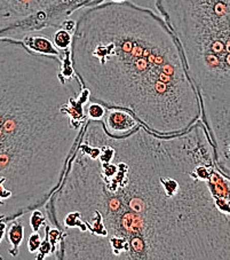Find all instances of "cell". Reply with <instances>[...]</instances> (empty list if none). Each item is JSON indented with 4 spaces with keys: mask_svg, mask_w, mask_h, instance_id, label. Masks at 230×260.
<instances>
[{
    "mask_svg": "<svg viewBox=\"0 0 230 260\" xmlns=\"http://www.w3.org/2000/svg\"><path fill=\"white\" fill-rule=\"evenodd\" d=\"M21 42L23 43L24 46L30 49L31 52L38 53V54L44 55H53L57 57H62L64 52H60L54 46L52 39L47 38L45 35H36V32L28 34L21 38Z\"/></svg>",
    "mask_w": 230,
    "mask_h": 260,
    "instance_id": "cell-7",
    "label": "cell"
},
{
    "mask_svg": "<svg viewBox=\"0 0 230 260\" xmlns=\"http://www.w3.org/2000/svg\"><path fill=\"white\" fill-rule=\"evenodd\" d=\"M6 230H7V223L3 220V217L0 216V243H2L4 237H5ZM0 260H4L2 255H0Z\"/></svg>",
    "mask_w": 230,
    "mask_h": 260,
    "instance_id": "cell-15",
    "label": "cell"
},
{
    "mask_svg": "<svg viewBox=\"0 0 230 260\" xmlns=\"http://www.w3.org/2000/svg\"><path fill=\"white\" fill-rule=\"evenodd\" d=\"M72 34L64 28H58L52 36V43L60 52L70 49Z\"/></svg>",
    "mask_w": 230,
    "mask_h": 260,
    "instance_id": "cell-9",
    "label": "cell"
},
{
    "mask_svg": "<svg viewBox=\"0 0 230 260\" xmlns=\"http://www.w3.org/2000/svg\"><path fill=\"white\" fill-rule=\"evenodd\" d=\"M48 223L47 217L45 216L43 211H40V209L34 210L31 212L30 216V226H31V231L34 233H38L40 231V228L45 227Z\"/></svg>",
    "mask_w": 230,
    "mask_h": 260,
    "instance_id": "cell-11",
    "label": "cell"
},
{
    "mask_svg": "<svg viewBox=\"0 0 230 260\" xmlns=\"http://www.w3.org/2000/svg\"><path fill=\"white\" fill-rule=\"evenodd\" d=\"M214 149L201 119L159 136L142 125L111 137L85 122L45 204L61 231L56 260H230V202L211 177Z\"/></svg>",
    "mask_w": 230,
    "mask_h": 260,
    "instance_id": "cell-1",
    "label": "cell"
},
{
    "mask_svg": "<svg viewBox=\"0 0 230 260\" xmlns=\"http://www.w3.org/2000/svg\"><path fill=\"white\" fill-rule=\"evenodd\" d=\"M42 236H40L38 233H34L30 235L28 240V250L30 253H37L39 249V245L42 243Z\"/></svg>",
    "mask_w": 230,
    "mask_h": 260,
    "instance_id": "cell-14",
    "label": "cell"
},
{
    "mask_svg": "<svg viewBox=\"0 0 230 260\" xmlns=\"http://www.w3.org/2000/svg\"><path fill=\"white\" fill-rule=\"evenodd\" d=\"M83 91L61 57L0 38V216L44 208L57 189L85 122L69 113Z\"/></svg>",
    "mask_w": 230,
    "mask_h": 260,
    "instance_id": "cell-3",
    "label": "cell"
},
{
    "mask_svg": "<svg viewBox=\"0 0 230 260\" xmlns=\"http://www.w3.org/2000/svg\"><path fill=\"white\" fill-rule=\"evenodd\" d=\"M200 99L216 167L230 177V0H156Z\"/></svg>",
    "mask_w": 230,
    "mask_h": 260,
    "instance_id": "cell-4",
    "label": "cell"
},
{
    "mask_svg": "<svg viewBox=\"0 0 230 260\" xmlns=\"http://www.w3.org/2000/svg\"><path fill=\"white\" fill-rule=\"evenodd\" d=\"M83 10L70 61L89 101L128 110L159 136L184 132L201 119L181 48L163 17L128 0Z\"/></svg>",
    "mask_w": 230,
    "mask_h": 260,
    "instance_id": "cell-2",
    "label": "cell"
},
{
    "mask_svg": "<svg viewBox=\"0 0 230 260\" xmlns=\"http://www.w3.org/2000/svg\"><path fill=\"white\" fill-rule=\"evenodd\" d=\"M6 241L10 244V250L8 252L12 257H17L20 253L21 244L23 243L24 240V225L23 221L20 219H15V220L11 221L10 226L7 227L6 233Z\"/></svg>",
    "mask_w": 230,
    "mask_h": 260,
    "instance_id": "cell-8",
    "label": "cell"
},
{
    "mask_svg": "<svg viewBox=\"0 0 230 260\" xmlns=\"http://www.w3.org/2000/svg\"><path fill=\"white\" fill-rule=\"evenodd\" d=\"M111 2H114V3H123V2H125V0H111Z\"/></svg>",
    "mask_w": 230,
    "mask_h": 260,
    "instance_id": "cell-16",
    "label": "cell"
},
{
    "mask_svg": "<svg viewBox=\"0 0 230 260\" xmlns=\"http://www.w3.org/2000/svg\"><path fill=\"white\" fill-rule=\"evenodd\" d=\"M48 227H49V222L45 226V237L42 240V243L39 245V249L37 251V255H36L35 260H45L47 255L51 254V243H49L48 240Z\"/></svg>",
    "mask_w": 230,
    "mask_h": 260,
    "instance_id": "cell-12",
    "label": "cell"
},
{
    "mask_svg": "<svg viewBox=\"0 0 230 260\" xmlns=\"http://www.w3.org/2000/svg\"><path fill=\"white\" fill-rule=\"evenodd\" d=\"M102 123L106 132L117 138L127 136L141 125L128 110L121 108H107Z\"/></svg>",
    "mask_w": 230,
    "mask_h": 260,
    "instance_id": "cell-6",
    "label": "cell"
},
{
    "mask_svg": "<svg viewBox=\"0 0 230 260\" xmlns=\"http://www.w3.org/2000/svg\"><path fill=\"white\" fill-rule=\"evenodd\" d=\"M102 0H0V38L21 39L62 22Z\"/></svg>",
    "mask_w": 230,
    "mask_h": 260,
    "instance_id": "cell-5",
    "label": "cell"
},
{
    "mask_svg": "<svg viewBox=\"0 0 230 260\" xmlns=\"http://www.w3.org/2000/svg\"><path fill=\"white\" fill-rule=\"evenodd\" d=\"M48 240H49V243H51V248H52L51 254H54V253H55L56 249H57L58 243H60L61 231L49 225V227H48Z\"/></svg>",
    "mask_w": 230,
    "mask_h": 260,
    "instance_id": "cell-13",
    "label": "cell"
},
{
    "mask_svg": "<svg viewBox=\"0 0 230 260\" xmlns=\"http://www.w3.org/2000/svg\"><path fill=\"white\" fill-rule=\"evenodd\" d=\"M107 107L103 106L102 103L89 101L85 106V115L89 120H102L105 117Z\"/></svg>",
    "mask_w": 230,
    "mask_h": 260,
    "instance_id": "cell-10",
    "label": "cell"
}]
</instances>
